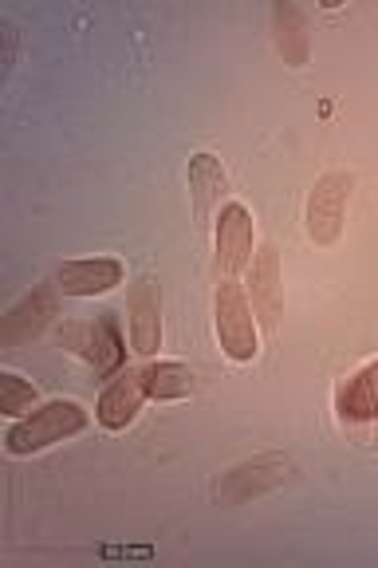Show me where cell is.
I'll list each match as a JSON object with an SVG mask.
<instances>
[{
    "label": "cell",
    "instance_id": "obj_9",
    "mask_svg": "<svg viewBox=\"0 0 378 568\" xmlns=\"http://www.w3.org/2000/svg\"><path fill=\"white\" fill-rule=\"evenodd\" d=\"M131 347L139 355H154L162 347V293L159 281H139L131 293Z\"/></svg>",
    "mask_w": 378,
    "mask_h": 568
},
{
    "label": "cell",
    "instance_id": "obj_7",
    "mask_svg": "<svg viewBox=\"0 0 378 568\" xmlns=\"http://www.w3.org/2000/svg\"><path fill=\"white\" fill-rule=\"evenodd\" d=\"M142 399H146L142 372H134V367H123L119 375H111V387L99 395V407H95L99 426H106V430H126V426L139 418Z\"/></svg>",
    "mask_w": 378,
    "mask_h": 568
},
{
    "label": "cell",
    "instance_id": "obj_13",
    "mask_svg": "<svg viewBox=\"0 0 378 568\" xmlns=\"http://www.w3.org/2000/svg\"><path fill=\"white\" fill-rule=\"evenodd\" d=\"M253 312L268 328H273L276 316H280V261H276L273 245H264L253 265Z\"/></svg>",
    "mask_w": 378,
    "mask_h": 568
},
{
    "label": "cell",
    "instance_id": "obj_6",
    "mask_svg": "<svg viewBox=\"0 0 378 568\" xmlns=\"http://www.w3.org/2000/svg\"><path fill=\"white\" fill-rule=\"evenodd\" d=\"M253 265V213L241 202L221 205L217 217V268L221 276H237Z\"/></svg>",
    "mask_w": 378,
    "mask_h": 568
},
{
    "label": "cell",
    "instance_id": "obj_16",
    "mask_svg": "<svg viewBox=\"0 0 378 568\" xmlns=\"http://www.w3.org/2000/svg\"><path fill=\"white\" fill-rule=\"evenodd\" d=\"M35 399H40V390L32 387V383H24L20 375H0V410L12 418L28 415V410L35 407Z\"/></svg>",
    "mask_w": 378,
    "mask_h": 568
},
{
    "label": "cell",
    "instance_id": "obj_11",
    "mask_svg": "<svg viewBox=\"0 0 378 568\" xmlns=\"http://www.w3.org/2000/svg\"><path fill=\"white\" fill-rule=\"evenodd\" d=\"M190 194H194V210L202 222H210L221 197L229 194V178H225V170H221V162L213 154L202 151L190 159Z\"/></svg>",
    "mask_w": 378,
    "mask_h": 568
},
{
    "label": "cell",
    "instance_id": "obj_8",
    "mask_svg": "<svg viewBox=\"0 0 378 568\" xmlns=\"http://www.w3.org/2000/svg\"><path fill=\"white\" fill-rule=\"evenodd\" d=\"M115 284H123V261L115 257L68 261V265L55 268V288L63 296H103Z\"/></svg>",
    "mask_w": 378,
    "mask_h": 568
},
{
    "label": "cell",
    "instance_id": "obj_4",
    "mask_svg": "<svg viewBox=\"0 0 378 568\" xmlns=\"http://www.w3.org/2000/svg\"><path fill=\"white\" fill-rule=\"evenodd\" d=\"M60 344H68L71 352H80L95 375H119L126 364V344L123 332H119V320L106 312L95 324H68L60 332Z\"/></svg>",
    "mask_w": 378,
    "mask_h": 568
},
{
    "label": "cell",
    "instance_id": "obj_1",
    "mask_svg": "<svg viewBox=\"0 0 378 568\" xmlns=\"http://www.w3.org/2000/svg\"><path fill=\"white\" fill-rule=\"evenodd\" d=\"M80 430H88V410H83L80 403L55 399L20 418L9 435H4V450L24 458V454L48 450V446L63 443V438L80 435Z\"/></svg>",
    "mask_w": 378,
    "mask_h": 568
},
{
    "label": "cell",
    "instance_id": "obj_12",
    "mask_svg": "<svg viewBox=\"0 0 378 568\" xmlns=\"http://www.w3.org/2000/svg\"><path fill=\"white\" fill-rule=\"evenodd\" d=\"M273 36H276V52L284 55V63L292 68H304L311 52V40H308V20L296 4H273Z\"/></svg>",
    "mask_w": 378,
    "mask_h": 568
},
{
    "label": "cell",
    "instance_id": "obj_14",
    "mask_svg": "<svg viewBox=\"0 0 378 568\" xmlns=\"http://www.w3.org/2000/svg\"><path fill=\"white\" fill-rule=\"evenodd\" d=\"M142 387H146V399H185L197 390V375L185 364H150L142 367Z\"/></svg>",
    "mask_w": 378,
    "mask_h": 568
},
{
    "label": "cell",
    "instance_id": "obj_3",
    "mask_svg": "<svg viewBox=\"0 0 378 568\" xmlns=\"http://www.w3.org/2000/svg\"><path fill=\"white\" fill-rule=\"evenodd\" d=\"M355 178L347 170H335L316 182V190L308 194V210H304V222H308V237L316 245H335L347 222V202H351Z\"/></svg>",
    "mask_w": 378,
    "mask_h": 568
},
{
    "label": "cell",
    "instance_id": "obj_2",
    "mask_svg": "<svg viewBox=\"0 0 378 568\" xmlns=\"http://www.w3.org/2000/svg\"><path fill=\"white\" fill-rule=\"evenodd\" d=\"M213 324H217L221 352L229 355L233 364H253L256 359V312L237 276H221L217 296H213Z\"/></svg>",
    "mask_w": 378,
    "mask_h": 568
},
{
    "label": "cell",
    "instance_id": "obj_5",
    "mask_svg": "<svg viewBox=\"0 0 378 568\" xmlns=\"http://www.w3.org/2000/svg\"><path fill=\"white\" fill-rule=\"evenodd\" d=\"M288 474H292L288 454H260V458H253V462H241V466H233V470L221 478L217 501L221 506H241L248 497H260V494H268V489L284 486Z\"/></svg>",
    "mask_w": 378,
    "mask_h": 568
},
{
    "label": "cell",
    "instance_id": "obj_15",
    "mask_svg": "<svg viewBox=\"0 0 378 568\" xmlns=\"http://www.w3.org/2000/svg\"><path fill=\"white\" fill-rule=\"evenodd\" d=\"M52 316H55L52 293H48V288L44 293H32L24 304H17V308L9 312V320H4V344H24V339L35 336Z\"/></svg>",
    "mask_w": 378,
    "mask_h": 568
},
{
    "label": "cell",
    "instance_id": "obj_10",
    "mask_svg": "<svg viewBox=\"0 0 378 568\" xmlns=\"http://www.w3.org/2000/svg\"><path fill=\"white\" fill-rule=\"evenodd\" d=\"M335 410L344 423H375L378 418V359L347 375L335 387Z\"/></svg>",
    "mask_w": 378,
    "mask_h": 568
}]
</instances>
